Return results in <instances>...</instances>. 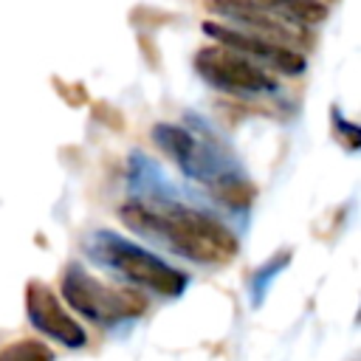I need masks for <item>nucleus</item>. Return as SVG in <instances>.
Wrapping results in <instances>:
<instances>
[{"mask_svg": "<svg viewBox=\"0 0 361 361\" xmlns=\"http://www.w3.org/2000/svg\"><path fill=\"white\" fill-rule=\"evenodd\" d=\"M118 220L130 231L197 265H223L240 251L234 231L220 217L175 197H133L118 206Z\"/></svg>", "mask_w": 361, "mask_h": 361, "instance_id": "obj_1", "label": "nucleus"}, {"mask_svg": "<svg viewBox=\"0 0 361 361\" xmlns=\"http://www.w3.org/2000/svg\"><path fill=\"white\" fill-rule=\"evenodd\" d=\"M152 144L192 180L203 183L223 203L240 209L248 206L254 186L245 178L240 161L220 144L209 130H195L172 121H158L152 127Z\"/></svg>", "mask_w": 361, "mask_h": 361, "instance_id": "obj_2", "label": "nucleus"}, {"mask_svg": "<svg viewBox=\"0 0 361 361\" xmlns=\"http://www.w3.org/2000/svg\"><path fill=\"white\" fill-rule=\"evenodd\" d=\"M85 254L104 271L130 282L133 288L152 290L164 299H178L189 288V276L180 268L169 265L149 248H144L110 228L90 231L85 237Z\"/></svg>", "mask_w": 361, "mask_h": 361, "instance_id": "obj_3", "label": "nucleus"}, {"mask_svg": "<svg viewBox=\"0 0 361 361\" xmlns=\"http://www.w3.org/2000/svg\"><path fill=\"white\" fill-rule=\"evenodd\" d=\"M59 290L65 305L76 310L82 319L99 324V327H118L130 324L144 316L147 299L135 288L124 285H107L99 276H93L82 262H68L59 279Z\"/></svg>", "mask_w": 361, "mask_h": 361, "instance_id": "obj_4", "label": "nucleus"}, {"mask_svg": "<svg viewBox=\"0 0 361 361\" xmlns=\"http://www.w3.org/2000/svg\"><path fill=\"white\" fill-rule=\"evenodd\" d=\"M195 71L197 76L212 85L214 90L231 93V96H268L276 93V82L265 68L243 56L240 51L228 45H206L195 54Z\"/></svg>", "mask_w": 361, "mask_h": 361, "instance_id": "obj_5", "label": "nucleus"}, {"mask_svg": "<svg viewBox=\"0 0 361 361\" xmlns=\"http://www.w3.org/2000/svg\"><path fill=\"white\" fill-rule=\"evenodd\" d=\"M25 316L37 333H42L45 338H51L68 350H79L87 344L85 327L65 310L62 299L48 285H42L37 279H31L25 285Z\"/></svg>", "mask_w": 361, "mask_h": 361, "instance_id": "obj_6", "label": "nucleus"}, {"mask_svg": "<svg viewBox=\"0 0 361 361\" xmlns=\"http://www.w3.org/2000/svg\"><path fill=\"white\" fill-rule=\"evenodd\" d=\"M200 28L214 42L240 51L243 56H248L257 65L262 62V65H268L279 73H288V76H296V73L305 71V56L299 51L288 48L285 42H276V39H268V37H259V34H248V31H240V28H231V25H223V23H214V20H206Z\"/></svg>", "mask_w": 361, "mask_h": 361, "instance_id": "obj_7", "label": "nucleus"}, {"mask_svg": "<svg viewBox=\"0 0 361 361\" xmlns=\"http://www.w3.org/2000/svg\"><path fill=\"white\" fill-rule=\"evenodd\" d=\"M212 11L231 20L240 31H248V34H259V37H268V39H276V42H285V39H293L296 28L293 23L276 17L274 11H268L265 6H259L257 0H209Z\"/></svg>", "mask_w": 361, "mask_h": 361, "instance_id": "obj_8", "label": "nucleus"}, {"mask_svg": "<svg viewBox=\"0 0 361 361\" xmlns=\"http://www.w3.org/2000/svg\"><path fill=\"white\" fill-rule=\"evenodd\" d=\"M257 3L293 25H313L327 17V6L322 0H257Z\"/></svg>", "mask_w": 361, "mask_h": 361, "instance_id": "obj_9", "label": "nucleus"}, {"mask_svg": "<svg viewBox=\"0 0 361 361\" xmlns=\"http://www.w3.org/2000/svg\"><path fill=\"white\" fill-rule=\"evenodd\" d=\"M0 361H54V350L39 338H17L0 347Z\"/></svg>", "mask_w": 361, "mask_h": 361, "instance_id": "obj_10", "label": "nucleus"}, {"mask_svg": "<svg viewBox=\"0 0 361 361\" xmlns=\"http://www.w3.org/2000/svg\"><path fill=\"white\" fill-rule=\"evenodd\" d=\"M288 262H290V254H288V251H282V254L271 257L265 265H259V268L251 274L248 290H251V296H254V305H262V299H265V290L271 288V282L276 279V274L288 268Z\"/></svg>", "mask_w": 361, "mask_h": 361, "instance_id": "obj_11", "label": "nucleus"}, {"mask_svg": "<svg viewBox=\"0 0 361 361\" xmlns=\"http://www.w3.org/2000/svg\"><path fill=\"white\" fill-rule=\"evenodd\" d=\"M333 124H336V133H344L347 149H358V124L355 121H347L338 107H333Z\"/></svg>", "mask_w": 361, "mask_h": 361, "instance_id": "obj_12", "label": "nucleus"}]
</instances>
